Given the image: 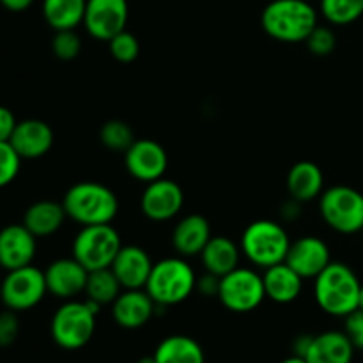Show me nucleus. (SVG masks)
I'll return each instance as SVG.
<instances>
[{"label": "nucleus", "instance_id": "f257e3e1", "mask_svg": "<svg viewBox=\"0 0 363 363\" xmlns=\"http://www.w3.org/2000/svg\"><path fill=\"white\" fill-rule=\"evenodd\" d=\"M268 35L282 43H305L318 27V13L305 0H273L261 14Z\"/></svg>", "mask_w": 363, "mask_h": 363}, {"label": "nucleus", "instance_id": "f03ea898", "mask_svg": "<svg viewBox=\"0 0 363 363\" xmlns=\"http://www.w3.org/2000/svg\"><path fill=\"white\" fill-rule=\"evenodd\" d=\"M362 284L353 269L342 262H330L315 277L314 294L319 308L335 318H346L358 308Z\"/></svg>", "mask_w": 363, "mask_h": 363}, {"label": "nucleus", "instance_id": "7ed1b4c3", "mask_svg": "<svg viewBox=\"0 0 363 363\" xmlns=\"http://www.w3.org/2000/svg\"><path fill=\"white\" fill-rule=\"evenodd\" d=\"M62 206L66 215L82 227L112 223L119 211L116 194L108 186L94 181L73 184L64 195Z\"/></svg>", "mask_w": 363, "mask_h": 363}, {"label": "nucleus", "instance_id": "20e7f679", "mask_svg": "<svg viewBox=\"0 0 363 363\" xmlns=\"http://www.w3.org/2000/svg\"><path fill=\"white\" fill-rule=\"evenodd\" d=\"M158 307H172L197 289L195 272L183 257H167L152 266L144 287Z\"/></svg>", "mask_w": 363, "mask_h": 363}, {"label": "nucleus", "instance_id": "39448f33", "mask_svg": "<svg viewBox=\"0 0 363 363\" xmlns=\"http://www.w3.org/2000/svg\"><path fill=\"white\" fill-rule=\"evenodd\" d=\"M99 305L91 300L74 301L67 300L60 305L52 318V337L62 350L77 351L89 344L96 330V315Z\"/></svg>", "mask_w": 363, "mask_h": 363}, {"label": "nucleus", "instance_id": "423d86ee", "mask_svg": "<svg viewBox=\"0 0 363 363\" xmlns=\"http://www.w3.org/2000/svg\"><path fill=\"white\" fill-rule=\"evenodd\" d=\"M289 247L287 230L273 220L252 222L241 238V252L252 264L264 269L286 261Z\"/></svg>", "mask_w": 363, "mask_h": 363}, {"label": "nucleus", "instance_id": "0eeeda50", "mask_svg": "<svg viewBox=\"0 0 363 363\" xmlns=\"http://www.w3.org/2000/svg\"><path fill=\"white\" fill-rule=\"evenodd\" d=\"M121 248V236L112 223L85 225L74 238L73 257L87 272H96L110 268Z\"/></svg>", "mask_w": 363, "mask_h": 363}, {"label": "nucleus", "instance_id": "6e6552de", "mask_svg": "<svg viewBox=\"0 0 363 363\" xmlns=\"http://www.w3.org/2000/svg\"><path fill=\"white\" fill-rule=\"evenodd\" d=\"M319 209L325 222L340 234L360 233L363 227V194L351 186H332L321 194Z\"/></svg>", "mask_w": 363, "mask_h": 363}, {"label": "nucleus", "instance_id": "1a4fd4ad", "mask_svg": "<svg viewBox=\"0 0 363 363\" xmlns=\"http://www.w3.org/2000/svg\"><path fill=\"white\" fill-rule=\"evenodd\" d=\"M264 280L250 268H236L220 279L218 300L227 311L247 314L264 301Z\"/></svg>", "mask_w": 363, "mask_h": 363}, {"label": "nucleus", "instance_id": "9d476101", "mask_svg": "<svg viewBox=\"0 0 363 363\" xmlns=\"http://www.w3.org/2000/svg\"><path fill=\"white\" fill-rule=\"evenodd\" d=\"M46 293L48 287H46L45 272L34 268L32 264L7 272L0 286V300L9 311L14 312L30 311L41 303Z\"/></svg>", "mask_w": 363, "mask_h": 363}, {"label": "nucleus", "instance_id": "9b49d317", "mask_svg": "<svg viewBox=\"0 0 363 363\" xmlns=\"http://www.w3.org/2000/svg\"><path fill=\"white\" fill-rule=\"evenodd\" d=\"M128 16V0H87L84 25L94 39L110 41L113 35L126 30Z\"/></svg>", "mask_w": 363, "mask_h": 363}, {"label": "nucleus", "instance_id": "f8f14e48", "mask_svg": "<svg viewBox=\"0 0 363 363\" xmlns=\"http://www.w3.org/2000/svg\"><path fill=\"white\" fill-rule=\"evenodd\" d=\"M124 163L131 176L137 181L152 183L162 179L169 167L167 151L151 138H140L131 144V147L124 152Z\"/></svg>", "mask_w": 363, "mask_h": 363}, {"label": "nucleus", "instance_id": "ddd939ff", "mask_svg": "<svg viewBox=\"0 0 363 363\" xmlns=\"http://www.w3.org/2000/svg\"><path fill=\"white\" fill-rule=\"evenodd\" d=\"M184 204L183 188L176 183L162 177L147 183L140 199L142 213L152 222H167L179 215Z\"/></svg>", "mask_w": 363, "mask_h": 363}, {"label": "nucleus", "instance_id": "4468645a", "mask_svg": "<svg viewBox=\"0 0 363 363\" xmlns=\"http://www.w3.org/2000/svg\"><path fill=\"white\" fill-rule=\"evenodd\" d=\"M286 264H289L301 279H314L321 275L326 266L332 262L330 248L321 238L303 236L291 243Z\"/></svg>", "mask_w": 363, "mask_h": 363}, {"label": "nucleus", "instance_id": "2eb2a0df", "mask_svg": "<svg viewBox=\"0 0 363 363\" xmlns=\"http://www.w3.org/2000/svg\"><path fill=\"white\" fill-rule=\"evenodd\" d=\"M45 279L50 294L60 300H73L85 293L89 272L74 257L57 259L45 269Z\"/></svg>", "mask_w": 363, "mask_h": 363}, {"label": "nucleus", "instance_id": "dca6fc26", "mask_svg": "<svg viewBox=\"0 0 363 363\" xmlns=\"http://www.w3.org/2000/svg\"><path fill=\"white\" fill-rule=\"evenodd\" d=\"M38 238L23 225L13 223L0 230V266L6 272L32 264L35 257Z\"/></svg>", "mask_w": 363, "mask_h": 363}, {"label": "nucleus", "instance_id": "f3484780", "mask_svg": "<svg viewBox=\"0 0 363 363\" xmlns=\"http://www.w3.org/2000/svg\"><path fill=\"white\" fill-rule=\"evenodd\" d=\"M152 261L144 248L128 245L119 250L112 262V272L123 289H144L152 272Z\"/></svg>", "mask_w": 363, "mask_h": 363}, {"label": "nucleus", "instance_id": "a211bd4d", "mask_svg": "<svg viewBox=\"0 0 363 363\" xmlns=\"http://www.w3.org/2000/svg\"><path fill=\"white\" fill-rule=\"evenodd\" d=\"M156 307L145 289H126L112 303V315L121 328L137 330L155 315Z\"/></svg>", "mask_w": 363, "mask_h": 363}, {"label": "nucleus", "instance_id": "6ab92c4d", "mask_svg": "<svg viewBox=\"0 0 363 363\" xmlns=\"http://www.w3.org/2000/svg\"><path fill=\"white\" fill-rule=\"evenodd\" d=\"M9 144L21 160H35L45 156L53 145V131L45 121L25 119L16 124Z\"/></svg>", "mask_w": 363, "mask_h": 363}, {"label": "nucleus", "instance_id": "aec40b11", "mask_svg": "<svg viewBox=\"0 0 363 363\" xmlns=\"http://www.w3.org/2000/svg\"><path fill=\"white\" fill-rule=\"evenodd\" d=\"M211 238V227L204 216L188 215L174 229L172 245L181 257H194L202 254Z\"/></svg>", "mask_w": 363, "mask_h": 363}, {"label": "nucleus", "instance_id": "412c9836", "mask_svg": "<svg viewBox=\"0 0 363 363\" xmlns=\"http://www.w3.org/2000/svg\"><path fill=\"white\" fill-rule=\"evenodd\" d=\"M354 347L344 332H325L312 337L305 360L307 363H351Z\"/></svg>", "mask_w": 363, "mask_h": 363}, {"label": "nucleus", "instance_id": "4be33fe9", "mask_svg": "<svg viewBox=\"0 0 363 363\" xmlns=\"http://www.w3.org/2000/svg\"><path fill=\"white\" fill-rule=\"evenodd\" d=\"M262 280H264L266 298L275 303H291L300 296L303 289V279L286 262L266 268Z\"/></svg>", "mask_w": 363, "mask_h": 363}, {"label": "nucleus", "instance_id": "5701e85b", "mask_svg": "<svg viewBox=\"0 0 363 363\" xmlns=\"http://www.w3.org/2000/svg\"><path fill=\"white\" fill-rule=\"evenodd\" d=\"M325 177L314 162H298L287 174V190L291 199L298 202H308L321 197Z\"/></svg>", "mask_w": 363, "mask_h": 363}, {"label": "nucleus", "instance_id": "b1692460", "mask_svg": "<svg viewBox=\"0 0 363 363\" xmlns=\"http://www.w3.org/2000/svg\"><path fill=\"white\" fill-rule=\"evenodd\" d=\"M67 218L62 202L39 201L28 206L23 215V225L35 238H46L55 234Z\"/></svg>", "mask_w": 363, "mask_h": 363}, {"label": "nucleus", "instance_id": "393cba45", "mask_svg": "<svg viewBox=\"0 0 363 363\" xmlns=\"http://www.w3.org/2000/svg\"><path fill=\"white\" fill-rule=\"evenodd\" d=\"M201 259L206 272L222 279L240 268V248L229 238L213 236L202 250Z\"/></svg>", "mask_w": 363, "mask_h": 363}, {"label": "nucleus", "instance_id": "a878e982", "mask_svg": "<svg viewBox=\"0 0 363 363\" xmlns=\"http://www.w3.org/2000/svg\"><path fill=\"white\" fill-rule=\"evenodd\" d=\"M87 0H43V16L53 30H74L84 23Z\"/></svg>", "mask_w": 363, "mask_h": 363}, {"label": "nucleus", "instance_id": "bb28decb", "mask_svg": "<svg viewBox=\"0 0 363 363\" xmlns=\"http://www.w3.org/2000/svg\"><path fill=\"white\" fill-rule=\"evenodd\" d=\"M156 363H204L201 344L186 335H170L155 351Z\"/></svg>", "mask_w": 363, "mask_h": 363}, {"label": "nucleus", "instance_id": "cd10ccee", "mask_svg": "<svg viewBox=\"0 0 363 363\" xmlns=\"http://www.w3.org/2000/svg\"><path fill=\"white\" fill-rule=\"evenodd\" d=\"M121 289H123V286L119 284L117 277L113 275L112 268L89 272L85 294H87V300L94 301L99 307L113 303L121 294Z\"/></svg>", "mask_w": 363, "mask_h": 363}, {"label": "nucleus", "instance_id": "c85d7f7f", "mask_svg": "<svg viewBox=\"0 0 363 363\" xmlns=\"http://www.w3.org/2000/svg\"><path fill=\"white\" fill-rule=\"evenodd\" d=\"M321 13L333 25L353 23L363 14V0H321Z\"/></svg>", "mask_w": 363, "mask_h": 363}, {"label": "nucleus", "instance_id": "c756f323", "mask_svg": "<svg viewBox=\"0 0 363 363\" xmlns=\"http://www.w3.org/2000/svg\"><path fill=\"white\" fill-rule=\"evenodd\" d=\"M99 138H101V144L106 149L119 152H126L135 142L133 130L124 121L119 119H112L103 124L101 131H99Z\"/></svg>", "mask_w": 363, "mask_h": 363}, {"label": "nucleus", "instance_id": "7c9ffc66", "mask_svg": "<svg viewBox=\"0 0 363 363\" xmlns=\"http://www.w3.org/2000/svg\"><path fill=\"white\" fill-rule=\"evenodd\" d=\"M108 45L110 53H112L113 59L119 60V62L123 64L133 62L138 57V53H140V43H138V39L128 30H123L117 35H113L108 41Z\"/></svg>", "mask_w": 363, "mask_h": 363}, {"label": "nucleus", "instance_id": "2f4dec72", "mask_svg": "<svg viewBox=\"0 0 363 363\" xmlns=\"http://www.w3.org/2000/svg\"><path fill=\"white\" fill-rule=\"evenodd\" d=\"M52 52L60 60H73L82 52V39L74 30H57L52 39Z\"/></svg>", "mask_w": 363, "mask_h": 363}, {"label": "nucleus", "instance_id": "473e14b6", "mask_svg": "<svg viewBox=\"0 0 363 363\" xmlns=\"http://www.w3.org/2000/svg\"><path fill=\"white\" fill-rule=\"evenodd\" d=\"M21 158L9 142H0V188L16 179L20 172Z\"/></svg>", "mask_w": 363, "mask_h": 363}, {"label": "nucleus", "instance_id": "72a5a7b5", "mask_svg": "<svg viewBox=\"0 0 363 363\" xmlns=\"http://www.w3.org/2000/svg\"><path fill=\"white\" fill-rule=\"evenodd\" d=\"M307 46L315 57H326L335 50L337 39L332 28L328 27H315L312 34L307 38Z\"/></svg>", "mask_w": 363, "mask_h": 363}, {"label": "nucleus", "instance_id": "f704fd0d", "mask_svg": "<svg viewBox=\"0 0 363 363\" xmlns=\"http://www.w3.org/2000/svg\"><path fill=\"white\" fill-rule=\"evenodd\" d=\"M20 333V321L16 318V312L9 311L0 314V347H7L18 339Z\"/></svg>", "mask_w": 363, "mask_h": 363}, {"label": "nucleus", "instance_id": "c9c22d12", "mask_svg": "<svg viewBox=\"0 0 363 363\" xmlns=\"http://www.w3.org/2000/svg\"><path fill=\"white\" fill-rule=\"evenodd\" d=\"M344 333H346L347 339L351 340L354 350L363 351V311L362 308H357V311L351 312L350 315H346Z\"/></svg>", "mask_w": 363, "mask_h": 363}, {"label": "nucleus", "instance_id": "e433bc0d", "mask_svg": "<svg viewBox=\"0 0 363 363\" xmlns=\"http://www.w3.org/2000/svg\"><path fill=\"white\" fill-rule=\"evenodd\" d=\"M18 121L7 106L0 105V142H9Z\"/></svg>", "mask_w": 363, "mask_h": 363}, {"label": "nucleus", "instance_id": "4c0bfd02", "mask_svg": "<svg viewBox=\"0 0 363 363\" xmlns=\"http://www.w3.org/2000/svg\"><path fill=\"white\" fill-rule=\"evenodd\" d=\"M220 289V277L213 273H206L204 277L197 280V291L204 296H218Z\"/></svg>", "mask_w": 363, "mask_h": 363}, {"label": "nucleus", "instance_id": "58836bf2", "mask_svg": "<svg viewBox=\"0 0 363 363\" xmlns=\"http://www.w3.org/2000/svg\"><path fill=\"white\" fill-rule=\"evenodd\" d=\"M312 337H314V335H300L296 340H294L293 350H294V354H296V357L305 358V354H307L308 347H311Z\"/></svg>", "mask_w": 363, "mask_h": 363}, {"label": "nucleus", "instance_id": "ea45409f", "mask_svg": "<svg viewBox=\"0 0 363 363\" xmlns=\"http://www.w3.org/2000/svg\"><path fill=\"white\" fill-rule=\"evenodd\" d=\"M32 2H34V0H0V4H2L6 9L13 11V13H21V11L28 9V7L32 6Z\"/></svg>", "mask_w": 363, "mask_h": 363}, {"label": "nucleus", "instance_id": "a19ab883", "mask_svg": "<svg viewBox=\"0 0 363 363\" xmlns=\"http://www.w3.org/2000/svg\"><path fill=\"white\" fill-rule=\"evenodd\" d=\"M280 363H307V360H305V358H301V357H296V354H293V357L286 358V360L280 362Z\"/></svg>", "mask_w": 363, "mask_h": 363}, {"label": "nucleus", "instance_id": "79ce46f5", "mask_svg": "<svg viewBox=\"0 0 363 363\" xmlns=\"http://www.w3.org/2000/svg\"><path fill=\"white\" fill-rule=\"evenodd\" d=\"M137 363H156L155 354H152V357H144V358H140V360H138Z\"/></svg>", "mask_w": 363, "mask_h": 363}, {"label": "nucleus", "instance_id": "37998d69", "mask_svg": "<svg viewBox=\"0 0 363 363\" xmlns=\"http://www.w3.org/2000/svg\"><path fill=\"white\" fill-rule=\"evenodd\" d=\"M358 308H362V311H363V286L360 289V301H358Z\"/></svg>", "mask_w": 363, "mask_h": 363}, {"label": "nucleus", "instance_id": "c03bdc74", "mask_svg": "<svg viewBox=\"0 0 363 363\" xmlns=\"http://www.w3.org/2000/svg\"><path fill=\"white\" fill-rule=\"evenodd\" d=\"M360 233H362V236H363V227H362V230H360Z\"/></svg>", "mask_w": 363, "mask_h": 363}]
</instances>
